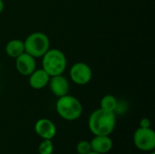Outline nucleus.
<instances>
[{
    "label": "nucleus",
    "mask_w": 155,
    "mask_h": 154,
    "mask_svg": "<svg viewBox=\"0 0 155 154\" xmlns=\"http://www.w3.org/2000/svg\"><path fill=\"white\" fill-rule=\"evenodd\" d=\"M148 154H155V152H153V151H152V152H148Z\"/></svg>",
    "instance_id": "obj_19"
},
{
    "label": "nucleus",
    "mask_w": 155,
    "mask_h": 154,
    "mask_svg": "<svg viewBox=\"0 0 155 154\" xmlns=\"http://www.w3.org/2000/svg\"><path fill=\"white\" fill-rule=\"evenodd\" d=\"M140 127L141 128H150L151 127V121L148 118H143L140 121Z\"/></svg>",
    "instance_id": "obj_16"
},
{
    "label": "nucleus",
    "mask_w": 155,
    "mask_h": 154,
    "mask_svg": "<svg viewBox=\"0 0 155 154\" xmlns=\"http://www.w3.org/2000/svg\"><path fill=\"white\" fill-rule=\"evenodd\" d=\"M15 67L17 72L24 76H29L36 67L35 58L29 54L24 52L22 54L16 57Z\"/></svg>",
    "instance_id": "obj_7"
},
{
    "label": "nucleus",
    "mask_w": 155,
    "mask_h": 154,
    "mask_svg": "<svg viewBox=\"0 0 155 154\" xmlns=\"http://www.w3.org/2000/svg\"><path fill=\"white\" fill-rule=\"evenodd\" d=\"M25 52L24 41L19 39H13L9 41L5 45V53L8 56L16 58Z\"/></svg>",
    "instance_id": "obj_12"
},
{
    "label": "nucleus",
    "mask_w": 155,
    "mask_h": 154,
    "mask_svg": "<svg viewBox=\"0 0 155 154\" xmlns=\"http://www.w3.org/2000/svg\"><path fill=\"white\" fill-rule=\"evenodd\" d=\"M134 143L142 152H152L155 149V132L150 128L139 127L134 133Z\"/></svg>",
    "instance_id": "obj_5"
},
{
    "label": "nucleus",
    "mask_w": 155,
    "mask_h": 154,
    "mask_svg": "<svg viewBox=\"0 0 155 154\" xmlns=\"http://www.w3.org/2000/svg\"><path fill=\"white\" fill-rule=\"evenodd\" d=\"M49 88L52 93L57 97H61L68 94L69 92V83L67 79L62 74L51 76L49 80Z\"/></svg>",
    "instance_id": "obj_9"
},
{
    "label": "nucleus",
    "mask_w": 155,
    "mask_h": 154,
    "mask_svg": "<svg viewBox=\"0 0 155 154\" xmlns=\"http://www.w3.org/2000/svg\"><path fill=\"white\" fill-rule=\"evenodd\" d=\"M0 91H1V88H0Z\"/></svg>",
    "instance_id": "obj_21"
},
{
    "label": "nucleus",
    "mask_w": 155,
    "mask_h": 154,
    "mask_svg": "<svg viewBox=\"0 0 155 154\" xmlns=\"http://www.w3.org/2000/svg\"><path fill=\"white\" fill-rule=\"evenodd\" d=\"M43 69L50 75L62 74L66 68V57L59 49H49L43 56Z\"/></svg>",
    "instance_id": "obj_3"
},
{
    "label": "nucleus",
    "mask_w": 155,
    "mask_h": 154,
    "mask_svg": "<svg viewBox=\"0 0 155 154\" xmlns=\"http://www.w3.org/2000/svg\"><path fill=\"white\" fill-rule=\"evenodd\" d=\"M35 132L43 140H52L56 134V126L51 120L42 118L35 123Z\"/></svg>",
    "instance_id": "obj_8"
},
{
    "label": "nucleus",
    "mask_w": 155,
    "mask_h": 154,
    "mask_svg": "<svg viewBox=\"0 0 155 154\" xmlns=\"http://www.w3.org/2000/svg\"><path fill=\"white\" fill-rule=\"evenodd\" d=\"M25 52L35 58L42 57L50 47L48 36L42 32H35L29 34L25 42Z\"/></svg>",
    "instance_id": "obj_4"
},
{
    "label": "nucleus",
    "mask_w": 155,
    "mask_h": 154,
    "mask_svg": "<svg viewBox=\"0 0 155 154\" xmlns=\"http://www.w3.org/2000/svg\"><path fill=\"white\" fill-rule=\"evenodd\" d=\"M117 107H118V101L112 94L104 95L100 102V108L107 112L114 113Z\"/></svg>",
    "instance_id": "obj_13"
},
{
    "label": "nucleus",
    "mask_w": 155,
    "mask_h": 154,
    "mask_svg": "<svg viewBox=\"0 0 155 154\" xmlns=\"http://www.w3.org/2000/svg\"><path fill=\"white\" fill-rule=\"evenodd\" d=\"M4 7H5L4 1H3V0H0V14L3 12V10H4Z\"/></svg>",
    "instance_id": "obj_17"
},
{
    "label": "nucleus",
    "mask_w": 155,
    "mask_h": 154,
    "mask_svg": "<svg viewBox=\"0 0 155 154\" xmlns=\"http://www.w3.org/2000/svg\"><path fill=\"white\" fill-rule=\"evenodd\" d=\"M55 109L58 115L66 121H75L80 118L83 113V105L80 101L68 94L58 97Z\"/></svg>",
    "instance_id": "obj_2"
},
{
    "label": "nucleus",
    "mask_w": 155,
    "mask_h": 154,
    "mask_svg": "<svg viewBox=\"0 0 155 154\" xmlns=\"http://www.w3.org/2000/svg\"><path fill=\"white\" fill-rule=\"evenodd\" d=\"M0 68H1V65H0Z\"/></svg>",
    "instance_id": "obj_20"
},
{
    "label": "nucleus",
    "mask_w": 155,
    "mask_h": 154,
    "mask_svg": "<svg viewBox=\"0 0 155 154\" xmlns=\"http://www.w3.org/2000/svg\"><path fill=\"white\" fill-rule=\"evenodd\" d=\"M92 151L100 154L108 153L113 148V140L109 135H94L90 142Z\"/></svg>",
    "instance_id": "obj_10"
},
{
    "label": "nucleus",
    "mask_w": 155,
    "mask_h": 154,
    "mask_svg": "<svg viewBox=\"0 0 155 154\" xmlns=\"http://www.w3.org/2000/svg\"><path fill=\"white\" fill-rule=\"evenodd\" d=\"M116 125V116L113 112L101 108L94 110L88 120V127L94 135H110Z\"/></svg>",
    "instance_id": "obj_1"
},
{
    "label": "nucleus",
    "mask_w": 155,
    "mask_h": 154,
    "mask_svg": "<svg viewBox=\"0 0 155 154\" xmlns=\"http://www.w3.org/2000/svg\"><path fill=\"white\" fill-rule=\"evenodd\" d=\"M87 154H100V153H98V152H94V151H91L89 153H87Z\"/></svg>",
    "instance_id": "obj_18"
},
{
    "label": "nucleus",
    "mask_w": 155,
    "mask_h": 154,
    "mask_svg": "<svg viewBox=\"0 0 155 154\" xmlns=\"http://www.w3.org/2000/svg\"><path fill=\"white\" fill-rule=\"evenodd\" d=\"M69 74L71 80L78 85L87 84L90 83L93 76L92 69L84 63H76L72 65Z\"/></svg>",
    "instance_id": "obj_6"
},
{
    "label": "nucleus",
    "mask_w": 155,
    "mask_h": 154,
    "mask_svg": "<svg viewBox=\"0 0 155 154\" xmlns=\"http://www.w3.org/2000/svg\"><path fill=\"white\" fill-rule=\"evenodd\" d=\"M91 151V143L88 141H80L76 144V152H78V154H87Z\"/></svg>",
    "instance_id": "obj_15"
},
{
    "label": "nucleus",
    "mask_w": 155,
    "mask_h": 154,
    "mask_svg": "<svg viewBox=\"0 0 155 154\" xmlns=\"http://www.w3.org/2000/svg\"><path fill=\"white\" fill-rule=\"evenodd\" d=\"M50 75L42 68L35 70L29 75V85L35 90H40L45 88L50 80Z\"/></svg>",
    "instance_id": "obj_11"
},
{
    "label": "nucleus",
    "mask_w": 155,
    "mask_h": 154,
    "mask_svg": "<svg viewBox=\"0 0 155 154\" xmlns=\"http://www.w3.org/2000/svg\"><path fill=\"white\" fill-rule=\"evenodd\" d=\"M39 154H53L54 152V143L52 140H43V142L38 146Z\"/></svg>",
    "instance_id": "obj_14"
}]
</instances>
